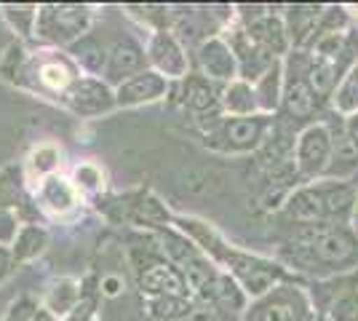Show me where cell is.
Listing matches in <instances>:
<instances>
[{
	"instance_id": "11",
	"label": "cell",
	"mask_w": 358,
	"mask_h": 321,
	"mask_svg": "<svg viewBox=\"0 0 358 321\" xmlns=\"http://www.w3.org/2000/svg\"><path fill=\"white\" fill-rule=\"evenodd\" d=\"M32 166L38 171H54L57 166V150L54 148H41L38 153L32 155Z\"/></svg>"
},
{
	"instance_id": "1",
	"label": "cell",
	"mask_w": 358,
	"mask_h": 321,
	"mask_svg": "<svg viewBox=\"0 0 358 321\" xmlns=\"http://www.w3.org/2000/svg\"><path fill=\"white\" fill-rule=\"evenodd\" d=\"M329 150H331V142H329V134L324 126H313L308 129L302 139H299V166L305 169L308 174H315L327 166L329 161Z\"/></svg>"
},
{
	"instance_id": "5",
	"label": "cell",
	"mask_w": 358,
	"mask_h": 321,
	"mask_svg": "<svg viewBox=\"0 0 358 321\" xmlns=\"http://www.w3.org/2000/svg\"><path fill=\"white\" fill-rule=\"evenodd\" d=\"M142 287H148V292H179V278L169 268H152L142 278Z\"/></svg>"
},
{
	"instance_id": "7",
	"label": "cell",
	"mask_w": 358,
	"mask_h": 321,
	"mask_svg": "<svg viewBox=\"0 0 358 321\" xmlns=\"http://www.w3.org/2000/svg\"><path fill=\"white\" fill-rule=\"evenodd\" d=\"M289 107H292V113H310V107H313V92H310V86L308 83H294V89H292V97H289Z\"/></svg>"
},
{
	"instance_id": "9",
	"label": "cell",
	"mask_w": 358,
	"mask_h": 321,
	"mask_svg": "<svg viewBox=\"0 0 358 321\" xmlns=\"http://www.w3.org/2000/svg\"><path fill=\"white\" fill-rule=\"evenodd\" d=\"M297 319V308L289 300H275L265 308V321H294Z\"/></svg>"
},
{
	"instance_id": "10",
	"label": "cell",
	"mask_w": 358,
	"mask_h": 321,
	"mask_svg": "<svg viewBox=\"0 0 358 321\" xmlns=\"http://www.w3.org/2000/svg\"><path fill=\"white\" fill-rule=\"evenodd\" d=\"M75 177H78V185H83V187H91V190L102 185V171H99L96 166H91V164H83V166H78Z\"/></svg>"
},
{
	"instance_id": "8",
	"label": "cell",
	"mask_w": 358,
	"mask_h": 321,
	"mask_svg": "<svg viewBox=\"0 0 358 321\" xmlns=\"http://www.w3.org/2000/svg\"><path fill=\"white\" fill-rule=\"evenodd\" d=\"M41 78H43L45 86H51V89H64L67 83H70V73H67V67H62V64H45L43 70H41Z\"/></svg>"
},
{
	"instance_id": "3",
	"label": "cell",
	"mask_w": 358,
	"mask_h": 321,
	"mask_svg": "<svg viewBox=\"0 0 358 321\" xmlns=\"http://www.w3.org/2000/svg\"><path fill=\"white\" fill-rule=\"evenodd\" d=\"M41 199L51 212H67L75 204V187L62 177H48L41 187Z\"/></svg>"
},
{
	"instance_id": "13",
	"label": "cell",
	"mask_w": 358,
	"mask_h": 321,
	"mask_svg": "<svg viewBox=\"0 0 358 321\" xmlns=\"http://www.w3.org/2000/svg\"><path fill=\"white\" fill-rule=\"evenodd\" d=\"M102 290H105L107 297H115V294L123 290V281H120L118 276H107L105 281H102Z\"/></svg>"
},
{
	"instance_id": "6",
	"label": "cell",
	"mask_w": 358,
	"mask_h": 321,
	"mask_svg": "<svg viewBox=\"0 0 358 321\" xmlns=\"http://www.w3.org/2000/svg\"><path fill=\"white\" fill-rule=\"evenodd\" d=\"M331 319L334 321H358V292H350L340 297L334 303V311H331Z\"/></svg>"
},
{
	"instance_id": "15",
	"label": "cell",
	"mask_w": 358,
	"mask_h": 321,
	"mask_svg": "<svg viewBox=\"0 0 358 321\" xmlns=\"http://www.w3.org/2000/svg\"><path fill=\"white\" fill-rule=\"evenodd\" d=\"M356 230H358V209H356Z\"/></svg>"
},
{
	"instance_id": "4",
	"label": "cell",
	"mask_w": 358,
	"mask_h": 321,
	"mask_svg": "<svg viewBox=\"0 0 358 321\" xmlns=\"http://www.w3.org/2000/svg\"><path fill=\"white\" fill-rule=\"evenodd\" d=\"M334 105L345 115L358 113V64L345 76V80L340 83V89L334 94Z\"/></svg>"
},
{
	"instance_id": "14",
	"label": "cell",
	"mask_w": 358,
	"mask_h": 321,
	"mask_svg": "<svg viewBox=\"0 0 358 321\" xmlns=\"http://www.w3.org/2000/svg\"><path fill=\"white\" fill-rule=\"evenodd\" d=\"M190 321H214V316H211L209 311H198V313H193Z\"/></svg>"
},
{
	"instance_id": "12",
	"label": "cell",
	"mask_w": 358,
	"mask_h": 321,
	"mask_svg": "<svg viewBox=\"0 0 358 321\" xmlns=\"http://www.w3.org/2000/svg\"><path fill=\"white\" fill-rule=\"evenodd\" d=\"M227 134L233 139H238V142H246V139L257 137V126H252V123H233V126L227 129Z\"/></svg>"
},
{
	"instance_id": "2",
	"label": "cell",
	"mask_w": 358,
	"mask_h": 321,
	"mask_svg": "<svg viewBox=\"0 0 358 321\" xmlns=\"http://www.w3.org/2000/svg\"><path fill=\"white\" fill-rule=\"evenodd\" d=\"M310 246H313V252L318 255V260L329 262V265H340V262L350 260V257L356 255V244H353V238H348V236L340 233V230L321 233Z\"/></svg>"
}]
</instances>
